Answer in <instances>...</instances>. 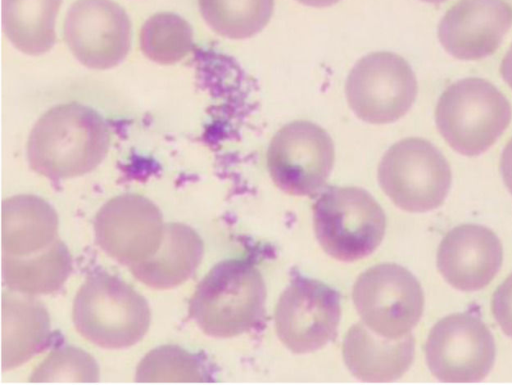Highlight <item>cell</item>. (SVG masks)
Wrapping results in <instances>:
<instances>
[{
    "mask_svg": "<svg viewBox=\"0 0 512 385\" xmlns=\"http://www.w3.org/2000/svg\"><path fill=\"white\" fill-rule=\"evenodd\" d=\"M109 129L94 109L76 103L52 107L32 128L27 142L31 168L50 179L84 175L104 159Z\"/></svg>",
    "mask_w": 512,
    "mask_h": 385,
    "instance_id": "cell-1",
    "label": "cell"
},
{
    "mask_svg": "<svg viewBox=\"0 0 512 385\" xmlns=\"http://www.w3.org/2000/svg\"><path fill=\"white\" fill-rule=\"evenodd\" d=\"M265 299L259 270L247 261L230 259L215 265L198 284L189 312L206 334L234 337L259 322Z\"/></svg>",
    "mask_w": 512,
    "mask_h": 385,
    "instance_id": "cell-2",
    "label": "cell"
},
{
    "mask_svg": "<svg viewBox=\"0 0 512 385\" xmlns=\"http://www.w3.org/2000/svg\"><path fill=\"white\" fill-rule=\"evenodd\" d=\"M511 117V105L504 94L478 77L449 85L435 109L439 133L454 151L465 156L480 155L491 147Z\"/></svg>",
    "mask_w": 512,
    "mask_h": 385,
    "instance_id": "cell-3",
    "label": "cell"
},
{
    "mask_svg": "<svg viewBox=\"0 0 512 385\" xmlns=\"http://www.w3.org/2000/svg\"><path fill=\"white\" fill-rule=\"evenodd\" d=\"M145 298L118 277L99 273L81 285L73 303L76 330L103 348H125L136 344L150 325Z\"/></svg>",
    "mask_w": 512,
    "mask_h": 385,
    "instance_id": "cell-4",
    "label": "cell"
},
{
    "mask_svg": "<svg viewBox=\"0 0 512 385\" xmlns=\"http://www.w3.org/2000/svg\"><path fill=\"white\" fill-rule=\"evenodd\" d=\"M316 238L331 257L344 262L371 254L381 243L386 228L382 207L366 190L333 187L313 206Z\"/></svg>",
    "mask_w": 512,
    "mask_h": 385,
    "instance_id": "cell-5",
    "label": "cell"
},
{
    "mask_svg": "<svg viewBox=\"0 0 512 385\" xmlns=\"http://www.w3.org/2000/svg\"><path fill=\"white\" fill-rule=\"evenodd\" d=\"M384 193L399 208L426 212L438 208L451 186V169L429 141L410 137L393 144L378 167Z\"/></svg>",
    "mask_w": 512,
    "mask_h": 385,
    "instance_id": "cell-6",
    "label": "cell"
},
{
    "mask_svg": "<svg viewBox=\"0 0 512 385\" xmlns=\"http://www.w3.org/2000/svg\"><path fill=\"white\" fill-rule=\"evenodd\" d=\"M352 297L363 323L390 339L409 334L424 307L419 282L410 271L395 263L377 264L361 273Z\"/></svg>",
    "mask_w": 512,
    "mask_h": 385,
    "instance_id": "cell-7",
    "label": "cell"
},
{
    "mask_svg": "<svg viewBox=\"0 0 512 385\" xmlns=\"http://www.w3.org/2000/svg\"><path fill=\"white\" fill-rule=\"evenodd\" d=\"M350 108L361 120L384 124L398 120L411 108L417 95V80L400 55L381 51L361 58L346 82Z\"/></svg>",
    "mask_w": 512,
    "mask_h": 385,
    "instance_id": "cell-8",
    "label": "cell"
},
{
    "mask_svg": "<svg viewBox=\"0 0 512 385\" xmlns=\"http://www.w3.org/2000/svg\"><path fill=\"white\" fill-rule=\"evenodd\" d=\"M334 145L319 125L296 120L273 136L266 155L275 185L297 196L314 194L326 182L334 163Z\"/></svg>",
    "mask_w": 512,
    "mask_h": 385,
    "instance_id": "cell-9",
    "label": "cell"
},
{
    "mask_svg": "<svg viewBox=\"0 0 512 385\" xmlns=\"http://www.w3.org/2000/svg\"><path fill=\"white\" fill-rule=\"evenodd\" d=\"M495 352L491 332L470 313L451 314L439 320L425 344L427 365L443 382L482 380L493 367Z\"/></svg>",
    "mask_w": 512,
    "mask_h": 385,
    "instance_id": "cell-10",
    "label": "cell"
},
{
    "mask_svg": "<svg viewBox=\"0 0 512 385\" xmlns=\"http://www.w3.org/2000/svg\"><path fill=\"white\" fill-rule=\"evenodd\" d=\"M340 311L339 294L330 286L314 279H294L276 304V333L294 353L315 351L335 336Z\"/></svg>",
    "mask_w": 512,
    "mask_h": 385,
    "instance_id": "cell-11",
    "label": "cell"
},
{
    "mask_svg": "<svg viewBox=\"0 0 512 385\" xmlns=\"http://www.w3.org/2000/svg\"><path fill=\"white\" fill-rule=\"evenodd\" d=\"M63 31L72 54L89 68H112L130 50V19L113 0L75 1L67 12Z\"/></svg>",
    "mask_w": 512,
    "mask_h": 385,
    "instance_id": "cell-12",
    "label": "cell"
},
{
    "mask_svg": "<svg viewBox=\"0 0 512 385\" xmlns=\"http://www.w3.org/2000/svg\"><path fill=\"white\" fill-rule=\"evenodd\" d=\"M99 244L111 256L131 266L158 249L164 226L158 208L147 198L125 194L111 199L96 220Z\"/></svg>",
    "mask_w": 512,
    "mask_h": 385,
    "instance_id": "cell-13",
    "label": "cell"
},
{
    "mask_svg": "<svg viewBox=\"0 0 512 385\" xmlns=\"http://www.w3.org/2000/svg\"><path fill=\"white\" fill-rule=\"evenodd\" d=\"M512 26V7L505 0H459L443 16L438 38L460 60L493 54Z\"/></svg>",
    "mask_w": 512,
    "mask_h": 385,
    "instance_id": "cell-14",
    "label": "cell"
},
{
    "mask_svg": "<svg viewBox=\"0 0 512 385\" xmlns=\"http://www.w3.org/2000/svg\"><path fill=\"white\" fill-rule=\"evenodd\" d=\"M436 260L439 272L451 286L476 291L488 285L499 271L502 244L487 227L462 224L444 236Z\"/></svg>",
    "mask_w": 512,
    "mask_h": 385,
    "instance_id": "cell-15",
    "label": "cell"
},
{
    "mask_svg": "<svg viewBox=\"0 0 512 385\" xmlns=\"http://www.w3.org/2000/svg\"><path fill=\"white\" fill-rule=\"evenodd\" d=\"M414 338L409 333L390 339L364 323L354 324L343 339V359L349 371L365 382H390L400 378L414 357Z\"/></svg>",
    "mask_w": 512,
    "mask_h": 385,
    "instance_id": "cell-16",
    "label": "cell"
},
{
    "mask_svg": "<svg viewBox=\"0 0 512 385\" xmlns=\"http://www.w3.org/2000/svg\"><path fill=\"white\" fill-rule=\"evenodd\" d=\"M57 217L39 197L20 195L3 202V251L7 257L39 253L56 239Z\"/></svg>",
    "mask_w": 512,
    "mask_h": 385,
    "instance_id": "cell-17",
    "label": "cell"
},
{
    "mask_svg": "<svg viewBox=\"0 0 512 385\" xmlns=\"http://www.w3.org/2000/svg\"><path fill=\"white\" fill-rule=\"evenodd\" d=\"M203 254L198 234L182 224L164 225L156 252L131 266L137 278L155 288H170L185 281L196 269Z\"/></svg>",
    "mask_w": 512,
    "mask_h": 385,
    "instance_id": "cell-18",
    "label": "cell"
},
{
    "mask_svg": "<svg viewBox=\"0 0 512 385\" xmlns=\"http://www.w3.org/2000/svg\"><path fill=\"white\" fill-rule=\"evenodd\" d=\"M2 366L10 369L37 353L49 335V318L40 303L3 295Z\"/></svg>",
    "mask_w": 512,
    "mask_h": 385,
    "instance_id": "cell-19",
    "label": "cell"
},
{
    "mask_svg": "<svg viewBox=\"0 0 512 385\" xmlns=\"http://www.w3.org/2000/svg\"><path fill=\"white\" fill-rule=\"evenodd\" d=\"M62 0H2L3 30L15 48L28 55L49 51Z\"/></svg>",
    "mask_w": 512,
    "mask_h": 385,
    "instance_id": "cell-20",
    "label": "cell"
},
{
    "mask_svg": "<svg viewBox=\"0 0 512 385\" xmlns=\"http://www.w3.org/2000/svg\"><path fill=\"white\" fill-rule=\"evenodd\" d=\"M7 257V256H5ZM9 285L25 292H50L65 281L70 270L69 254L57 240L47 249L26 257L3 258Z\"/></svg>",
    "mask_w": 512,
    "mask_h": 385,
    "instance_id": "cell-21",
    "label": "cell"
},
{
    "mask_svg": "<svg viewBox=\"0 0 512 385\" xmlns=\"http://www.w3.org/2000/svg\"><path fill=\"white\" fill-rule=\"evenodd\" d=\"M198 6L214 32L231 39H244L266 26L274 0H198Z\"/></svg>",
    "mask_w": 512,
    "mask_h": 385,
    "instance_id": "cell-22",
    "label": "cell"
},
{
    "mask_svg": "<svg viewBox=\"0 0 512 385\" xmlns=\"http://www.w3.org/2000/svg\"><path fill=\"white\" fill-rule=\"evenodd\" d=\"M139 40L147 58L168 65L182 60L192 50L193 31L178 14L160 12L145 21Z\"/></svg>",
    "mask_w": 512,
    "mask_h": 385,
    "instance_id": "cell-23",
    "label": "cell"
},
{
    "mask_svg": "<svg viewBox=\"0 0 512 385\" xmlns=\"http://www.w3.org/2000/svg\"><path fill=\"white\" fill-rule=\"evenodd\" d=\"M98 367L84 351L65 348L54 351L31 375L32 382H95Z\"/></svg>",
    "mask_w": 512,
    "mask_h": 385,
    "instance_id": "cell-24",
    "label": "cell"
},
{
    "mask_svg": "<svg viewBox=\"0 0 512 385\" xmlns=\"http://www.w3.org/2000/svg\"><path fill=\"white\" fill-rule=\"evenodd\" d=\"M491 309L502 331L512 338V274L495 290L492 296Z\"/></svg>",
    "mask_w": 512,
    "mask_h": 385,
    "instance_id": "cell-25",
    "label": "cell"
},
{
    "mask_svg": "<svg viewBox=\"0 0 512 385\" xmlns=\"http://www.w3.org/2000/svg\"><path fill=\"white\" fill-rule=\"evenodd\" d=\"M500 172L505 186L512 193V138L506 144L500 159Z\"/></svg>",
    "mask_w": 512,
    "mask_h": 385,
    "instance_id": "cell-26",
    "label": "cell"
},
{
    "mask_svg": "<svg viewBox=\"0 0 512 385\" xmlns=\"http://www.w3.org/2000/svg\"><path fill=\"white\" fill-rule=\"evenodd\" d=\"M500 73L504 81L512 89V44L501 62Z\"/></svg>",
    "mask_w": 512,
    "mask_h": 385,
    "instance_id": "cell-27",
    "label": "cell"
},
{
    "mask_svg": "<svg viewBox=\"0 0 512 385\" xmlns=\"http://www.w3.org/2000/svg\"><path fill=\"white\" fill-rule=\"evenodd\" d=\"M424 2H428V3H441V2H444L446 0H422Z\"/></svg>",
    "mask_w": 512,
    "mask_h": 385,
    "instance_id": "cell-28",
    "label": "cell"
}]
</instances>
